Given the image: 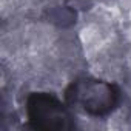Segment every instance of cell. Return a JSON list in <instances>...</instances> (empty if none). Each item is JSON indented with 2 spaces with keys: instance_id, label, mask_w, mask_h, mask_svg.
<instances>
[{
  "instance_id": "obj_2",
  "label": "cell",
  "mask_w": 131,
  "mask_h": 131,
  "mask_svg": "<svg viewBox=\"0 0 131 131\" xmlns=\"http://www.w3.org/2000/svg\"><path fill=\"white\" fill-rule=\"evenodd\" d=\"M26 117L36 129L68 131L76 128L74 116L67 103L51 93H31L25 103Z\"/></svg>"
},
{
  "instance_id": "obj_1",
  "label": "cell",
  "mask_w": 131,
  "mask_h": 131,
  "mask_svg": "<svg viewBox=\"0 0 131 131\" xmlns=\"http://www.w3.org/2000/svg\"><path fill=\"white\" fill-rule=\"evenodd\" d=\"M65 99L71 106L83 113L103 117L117 108L120 102V90L106 80L96 77H82L70 83L65 91Z\"/></svg>"
}]
</instances>
